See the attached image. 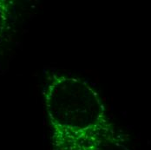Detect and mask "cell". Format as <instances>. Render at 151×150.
<instances>
[{
	"label": "cell",
	"instance_id": "7a4b0ae2",
	"mask_svg": "<svg viewBox=\"0 0 151 150\" xmlns=\"http://www.w3.org/2000/svg\"><path fill=\"white\" fill-rule=\"evenodd\" d=\"M15 8L11 1L0 0V44L8 37L14 24Z\"/></svg>",
	"mask_w": 151,
	"mask_h": 150
},
{
	"label": "cell",
	"instance_id": "6da1fadb",
	"mask_svg": "<svg viewBox=\"0 0 151 150\" xmlns=\"http://www.w3.org/2000/svg\"><path fill=\"white\" fill-rule=\"evenodd\" d=\"M43 99L52 150H109L122 146V135L89 82L53 70L46 78Z\"/></svg>",
	"mask_w": 151,
	"mask_h": 150
}]
</instances>
